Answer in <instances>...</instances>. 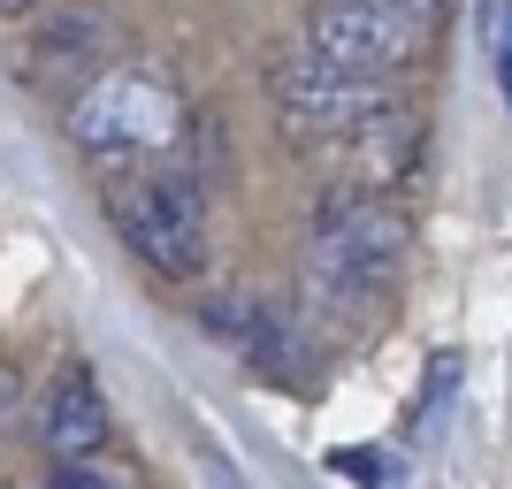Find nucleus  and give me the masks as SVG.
Masks as SVG:
<instances>
[{"instance_id":"f257e3e1","label":"nucleus","mask_w":512,"mask_h":489,"mask_svg":"<svg viewBox=\"0 0 512 489\" xmlns=\"http://www.w3.org/2000/svg\"><path fill=\"white\" fill-rule=\"evenodd\" d=\"M107 222L123 237V253L161 283H199L207 276V192L199 176L169 153L123 161L107 176Z\"/></svg>"},{"instance_id":"f03ea898","label":"nucleus","mask_w":512,"mask_h":489,"mask_svg":"<svg viewBox=\"0 0 512 489\" xmlns=\"http://www.w3.org/2000/svg\"><path fill=\"white\" fill-rule=\"evenodd\" d=\"M406 245H413V230H406V214L390 207V192L337 184L314 207V230H306V291L321 306H367L398 276Z\"/></svg>"},{"instance_id":"7ed1b4c3","label":"nucleus","mask_w":512,"mask_h":489,"mask_svg":"<svg viewBox=\"0 0 512 489\" xmlns=\"http://www.w3.org/2000/svg\"><path fill=\"white\" fill-rule=\"evenodd\" d=\"M192 123V107L161 62H107L100 77L69 92V138L92 161H146L169 153Z\"/></svg>"},{"instance_id":"20e7f679","label":"nucleus","mask_w":512,"mask_h":489,"mask_svg":"<svg viewBox=\"0 0 512 489\" xmlns=\"http://www.w3.org/2000/svg\"><path fill=\"white\" fill-rule=\"evenodd\" d=\"M428 46H436V8H413V0H314L306 8V54L360 77H398L428 62Z\"/></svg>"},{"instance_id":"39448f33","label":"nucleus","mask_w":512,"mask_h":489,"mask_svg":"<svg viewBox=\"0 0 512 489\" xmlns=\"http://www.w3.org/2000/svg\"><path fill=\"white\" fill-rule=\"evenodd\" d=\"M268 92H276V115L291 130V146H306V153H329L344 130H360L367 115L406 100V92H390V77L337 69V62H321V54H306V46L268 69Z\"/></svg>"},{"instance_id":"423d86ee","label":"nucleus","mask_w":512,"mask_h":489,"mask_svg":"<svg viewBox=\"0 0 512 489\" xmlns=\"http://www.w3.org/2000/svg\"><path fill=\"white\" fill-rule=\"evenodd\" d=\"M39 444H46V459H92L107 444V398L85 360L54 367V383L39 398Z\"/></svg>"},{"instance_id":"0eeeda50","label":"nucleus","mask_w":512,"mask_h":489,"mask_svg":"<svg viewBox=\"0 0 512 489\" xmlns=\"http://www.w3.org/2000/svg\"><path fill=\"white\" fill-rule=\"evenodd\" d=\"M107 54V8H77V16H54L46 31H31V54H23V77L46 92H77L85 77H100Z\"/></svg>"},{"instance_id":"6e6552de","label":"nucleus","mask_w":512,"mask_h":489,"mask_svg":"<svg viewBox=\"0 0 512 489\" xmlns=\"http://www.w3.org/2000/svg\"><path fill=\"white\" fill-rule=\"evenodd\" d=\"M482 39H490V62L512 69V0H482Z\"/></svg>"},{"instance_id":"1a4fd4ad","label":"nucleus","mask_w":512,"mask_h":489,"mask_svg":"<svg viewBox=\"0 0 512 489\" xmlns=\"http://www.w3.org/2000/svg\"><path fill=\"white\" fill-rule=\"evenodd\" d=\"M16 398H23V375H16L8 360H0V428L16 421Z\"/></svg>"},{"instance_id":"9d476101","label":"nucleus","mask_w":512,"mask_h":489,"mask_svg":"<svg viewBox=\"0 0 512 489\" xmlns=\"http://www.w3.org/2000/svg\"><path fill=\"white\" fill-rule=\"evenodd\" d=\"M207 474H214V489H245V482H237V467H230V459H222L214 444H207Z\"/></svg>"},{"instance_id":"9b49d317","label":"nucleus","mask_w":512,"mask_h":489,"mask_svg":"<svg viewBox=\"0 0 512 489\" xmlns=\"http://www.w3.org/2000/svg\"><path fill=\"white\" fill-rule=\"evenodd\" d=\"M31 8H39V0H0V16L16 23V16H31Z\"/></svg>"},{"instance_id":"f8f14e48","label":"nucleus","mask_w":512,"mask_h":489,"mask_svg":"<svg viewBox=\"0 0 512 489\" xmlns=\"http://www.w3.org/2000/svg\"><path fill=\"white\" fill-rule=\"evenodd\" d=\"M413 8H436V16H444V0H413Z\"/></svg>"}]
</instances>
